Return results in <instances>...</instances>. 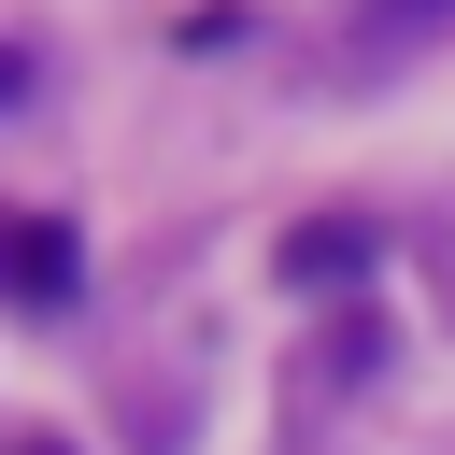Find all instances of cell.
Listing matches in <instances>:
<instances>
[{
  "mask_svg": "<svg viewBox=\"0 0 455 455\" xmlns=\"http://www.w3.org/2000/svg\"><path fill=\"white\" fill-rule=\"evenodd\" d=\"M71 270H85V256H71V213H14V299H28V313H57V299H71Z\"/></svg>",
  "mask_w": 455,
  "mask_h": 455,
  "instance_id": "cell-2",
  "label": "cell"
},
{
  "mask_svg": "<svg viewBox=\"0 0 455 455\" xmlns=\"http://www.w3.org/2000/svg\"><path fill=\"white\" fill-rule=\"evenodd\" d=\"M14 455H71V441H14Z\"/></svg>",
  "mask_w": 455,
  "mask_h": 455,
  "instance_id": "cell-3",
  "label": "cell"
},
{
  "mask_svg": "<svg viewBox=\"0 0 455 455\" xmlns=\"http://www.w3.org/2000/svg\"><path fill=\"white\" fill-rule=\"evenodd\" d=\"M270 270H284V284H355V270H370V228H355V213H313V228H284Z\"/></svg>",
  "mask_w": 455,
  "mask_h": 455,
  "instance_id": "cell-1",
  "label": "cell"
}]
</instances>
